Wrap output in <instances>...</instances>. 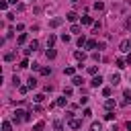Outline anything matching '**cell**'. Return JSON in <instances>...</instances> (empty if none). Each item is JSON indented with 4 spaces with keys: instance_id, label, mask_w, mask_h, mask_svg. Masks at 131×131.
Wrapping results in <instances>:
<instances>
[{
    "instance_id": "6da1fadb",
    "label": "cell",
    "mask_w": 131,
    "mask_h": 131,
    "mask_svg": "<svg viewBox=\"0 0 131 131\" xmlns=\"http://www.w3.org/2000/svg\"><path fill=\"white\" fill-rule=\"evenodd\" d=\"M12 119H14L16 123H20V121H29L31 117H29V113H25V111H14V115H12Z\"/></svg>"
},
{
    "instance_id": "7a4b0ae2",
    "label": "cell",
    "mask_w": 131,
    "mask_h": 131,
    "mask_svg": "<svg viewBox=\"0 0 131 131\" xmlns=\"http://www.w3.org/2000/svg\"><path fill=\"white\" fill-rule=\"evenodd\" d=\"M119 49L127 53V51L131 49V39H125V41H121V45H119Z\"/></svg>"
},
{
    "instance_id": "3957f363",
    "label": "cell",
    "mask_w": 131,
    "mask_h": 131,
    "mask_svg": "<svg viewBox=\"0 0 131 131\" xmlns=\"http://www.w3.org/2000/svg\"><path fill=\"white\" fill-rule=\"evenodd\" d=\"M100 84H102V78H100V76H94V78L90 80V86H92V88H98Z\"/></svg>"
},
{
    "instance_id": "277c9868",
    "label": "cell",
    "mask_w": 131,
    "mask_h": 131,
    "mask_svg": "<svg viewBox=\"0 0 131 131\" xmlns=\"http://www.w3.org/2000/svg\"><path fill=\"white\" fill-rule=\"evenodd\" d=\"M45 55H47V59H55V57H57V51H55L53 47H49V49L45 51Z\"/></svg>"
},
{
    "instance_id": "5b68a950",
    "label": "cell",
    "mask_w": 131,
    "mask_h": 131,
    "mask_svg": "<svg viewBox=\"0 0 131 131\" xmlns=\"http://www.w3.org/2000/svg\"><path fill=\"white\" fill-rule=\"evenodd\" d=\"M104 106H106L108 111H113V108L117 106V102H115V98H106V102H104Z\"/></svg>"
},
{
    "instance_id": "8992f818",
    "label": "cell",
    "mask_w": 131,
    "mask_h": 131,
    "mask_svg": "<svg viewBox=\"0 0 131 131\" xmlns=\"http://www.w3.org/2000/svg\"><path fill=\"white\" fill-rule=\"evenodd\" d=\"M70 127H72V129H80V127H82V121H80V119H72V121H70Z\"/></svg>"
},
{
    "instance_id": "52a82bcc",
    "label": "cell",
    "mask_w": 131,
    "mask_h": 131,
    "mask_svg": "<svg viewBox=\"0 0 131 131\" xmlns=\"http://www.w3.org/2000/svg\"><path fill=\"white\" fill-rule=\"evenodd\" d=\"M96 47H98V43H96L94 39H88V41H86V49H96Z\"/></svg>"
},
{
    "instance_id": "ba28073f",
    "label": "cell",
    "mask_w": 131,
    "mask_h": 131,
    "mask_svg": "<svg viewBox=\"0 0 131 131\" xmlns=\"http://www.w3.org/2000/svg\"><path fill=\"white\" fill-rule=\"evenodd\" d=\"M66 104H68V98H66V96H59V98L55 100V106H66Z\"/></svg>"
},
{
    "instance_id": "9c48e42d",
    "label": "cell",
    "mask_w": 131,
    "mask_h": 131,
    "mask_svg": "<svg viewBox=\"0 0 131 131\" xmlns=\"http://www.w3.org/2000/svg\"><path fill=\"white\" fill-rule=\"evenodd\" d=\"M55 41H57V37H55V35H49V39H47V49H49V47H53V45H55Z\"/></svg>"
},
{
    "instance_id": "30bf717a",
    "label": "cell",
    "mask_w": 131,
    "mask_h": 131,
    "mask_svg": "<svg viewBox=\"0 0 131 131\" xmlns=\"http://www.w3.org/2000/svg\"><path fill=\"white\" fill-rule=\"evenodd\" d=\"M74 57H76L78 61H84V59H86V53H84V51H76V53H74Z\"/></svg>"
},
{
    "instance_id": "8fae6325",
    "label": "cell",
    "mask_w": 131,
    "mask_h": 131,
    "mask_svg": "<svg viewBox=\"0 0 131 131\" xmlns=\"http://www.w3.org/2000/svg\"><path fill=\"white\" fill-rule=\"evenodd\" d=\"M27 86H29V88H31V90H33V88H35V86H37V78H33V76H31V78H29V80H27Z\"/></svg>"
},
{
    "instance_id": "7c38bea8",
    "label": "cell",
    "mask_w": 131,
    "mask_h": 131,
    "mask_svg": "<svg viewBox=\"0 0 131 131\" xmlns=\"http://www.w3.org/2000/svg\"><path fill=\"white\" fill-rule=\"evenodd\" d=\"M66 18H68L70 23H76V20H78V14H76V12H68V16H66Z\"/></svg>"
},
{
    "instance_id": "4fadbf2b",
    "label": "cell",
    "mask_w": 131,
    "mask_h": 131,
    "mask_svg": "<svg viewBox=\"0 0 131 131\" xmlns=\"http://www.w3.org/2000/svg\"><path fill=\"white\" fill-rule=\"evenodd\" d=\"M82 25H94V20H92V16H82Z\"/></svg>"
},
{
    "instance_id": "5bb4252c",
    "label": "cell",
    "mask_w": 131,
    "mask_h": 131,
    "mask_svg": "<svg viewBox=\"0 0 131 131\" xmlns=\"http://www.w3.org/2000/svg\"><path fill=\"white\" fill-rule=\"evenodd\" d=\"M111 82H113V84L117 86V84L121 82V74H113V76H111Z\"/></svg>"
},
{
    "instance_id": "9a60e30c",
    "label": "cell",
    "mask_w": 131,
    "mask_h": 131,
    "mask_svg": "<svg viewBox=\"0 0 131 131\" xmlns=\"http://www.w3.org/2000/svg\"><path fill=\"white\" fill-rule=\"evenodd\" d=\"M82 82H84V80H82L80 76H74V78H72V84H74V86H82Z\"/></svg>"
},
{
    "instance_id": "2e32d148",
    "label": "cell",
    "mask_w": 131,
    "mask_h": 131,
    "mask_svg": "<svg viewBox=\"0 0 131 131\" xmlns=\"http://www.w3.org/2000/svg\"><path fill=\"white\" fill-rule=\"evenodd\" d=\"M43 127H45V123H43V121H39V123H35V125H33V131H43Z\"/></svg>"
},
{
    "instance_id": "e0dca14e",
    "label": "cell",
    "mask_w": 131,
    "mask_h": 131,
    "mask_svg": "<svg viewBox=\"0 0 131 131\" xmlns=\"http://www.w3.org/2000/svg\"><path fill=\"white\" fill-rule=\"evenodd\" d=\"M2 131H12V125H10V121H2Z\"/></svg>"
},
{
    "instance_id": "ac0fdd59",
    "label": "cell",
    "mask_w": 131,
    "mask_h": 131,
    "mask_svg": "<svg viewBox=\"0 0 131 131\" xmlns=\"http://www.w3.org/2000/svg\"><path fill=\"white\" fill-rule=\"evenodd\" d=\"M90 131H102V125H100V123H96V121H94V123H92V125H90Z\"/></svg>"
},
{
    "instance_id": "d6986e66",
    "label": "cell",
    "mask_w": 131,
    "mask_h": 131,
    "mask_svg": "<svg viewBox=\"0 0 131 131\" xmlns=\"http://www.w3.org/2000/svg\"><path fill=\"white\" fill-rule=\"evenodd\" d=\"M61 23H63V18H53V20H51V23H49V25H51V27H53V29H55V27H59V25H61Z\"/></svg>"
},
{
    "instance_id": "ffe728a7",
    "label": "cell",
    "mask_w": 131,
    "mask_h": 131,
    "mask_svg": "<svg viewBox=\"0 0 131 131\" xmlns=\"http://www.w3.org/2000/svg\"><path fill=\"white\" fill-rule=\"evenodd\" d=\"M115 63H117V68H119V70H123V68H125V63H127V61H125V59H123V57H119V59H117V61H115Z\"/></svg>"
},
{
    "instance_id": "44dd1931",
    "label": "cell",
    "mask_w": 131,
    "mask_h": 131,
    "mask_svg": "<svg viewBox=\"0 0 131 131\" xmlns=\"http://www.w3.org/2000/svg\"><path fill=\"white\" fill-rule=\"evenodd\" d=\"M25 41H27V35H25V33H20V35H18V39H16V43H18V45H23Z\"/></svg>"
},
{
    "instance_id": "7402d4cb",
    "label": "cell",
    "mask_w": 131,
    "mask_h": 131,
    "mask_svg": "<svg viewBox=\"0 0 131 131\" xmlns=\"http://www.w3.org/2000/svg\"><path fill=\"white\" fill-rule=\"evenodd\" d=\"M86 41H88V39H86V37L82 35V37H80V39H78L76 43H78V47H84V45H86Z\"/></svg>"
},
{
    "instance_id": "603a6c76",
    "label": "cell",
    "mask_w": 131,
    "mask_h": 131,
    "mask_svg": "<svg viewBox=\"0 0 131 131\" xmlns=\"http://www.w3.org/2000/svg\"><path fill=\"white\" fill-rule=\"evenodd\" d=\"M63 74H66V76H72V78H74L76 70H74V68H66V70H63Z\"/></svg>"
},
{
    "instance_id": "cb8c5ba5",
    "label": "cell",
    "mask_w": 131,
    "mask_h": 131,
    "mask_svg": "<svg viewBox=\"0 0 131 131\" xmlns=\"http://www.w3.org/2000/svg\"><path fill=\"white\" fill-rule=\"evenodd\" d=\"M53 129H55V131H63V125H61V121H55V123H53Z\"/></svg>"
},
{
    "instance_id": "d4e9b609",
    "label": "cell",
    "mask_w": 131,
    "mask_h": 131,
    "mask_svg": "<svg viewBox=\"0 0 131 131\" xmlns=\"http://www.w3.org/2000/svg\"><path fill=\"white\" fill-rule=\"evenodd\" d=\"M39 72H41V76H49V74H51L49 68H39Z\"/></svg>"
},
{
    "instance_id": "484cf974",
    "label": "cell",
    "mask_w": 131,
    "mask_h": 131,
    "mask_svg": "<svg viewBox=\"0 0 131 131\" xmlns=\"http://www.w3.org/2000/svg\"><path fill=\"white\" fill-rule=\"evenodd\" d=\"M45 100V94H35V102L39 104V102H43Z\"/></svg>"
},
{
    "instance_id": "4316f807",
    "label": "cell",
    "mask_w": 131,
    "mask_h": 131,
    "mask_svg": "<svg viewBox=\"0 0 131 131\" xmlns=\"http://www.w3.org/2000/svg\"><path fill=\"white\" fill-rule=\"evenodd\" d=\"M37 47H39V43H37V41H31V43H29V49H31V51H35Z\"/></svg>"
},
{
    "instance_id": "83f0119b",
    "label": "cell",
    "mask_w": 131,
    "mask_h": 131,
    "mask_svg": "<svg viewBox=\"0 0 131 131\" xmlns=\"http://www.w3.org/2000/svg\"><path fill=\"white\" fill-rule=\"evenodd\" d=\"M96 72H98V68H96V66H90V68H88V74H92V76H96Z\"/></svg>"
},
{
    "instance_id": "f1b7e54d",
    "label": "cell",
    "mask_w": 131,
    "mask_h": 131,
    "mask_svg": "<svg viewBox=\"0 0 131 131\" xmlns=\"http://www.w3.org/2000/svg\"><path fill=\"white\" fill-rule=\"evenodd\" d=\"M104 119H106V121H113V119H115V113H113V111H108V113L104 115Z\"/></svg>"
},
{
    "instance_id": "f546056e",
    "label": "cell",
    "mask_w": 131,
    "mask_h": 131,
    "mask_svg": "<svg viewBox=\"0 0 131 131\" xmlns=\"http://www.w3.org/2000/svg\"><path fill=\"white\" fill-rule=\"evenodd\" d=\"M61 41H63V43H70V41H72V37H70V35H66V33H63V35H61Z\"/></svg>"
},
{
    "instance_id": "4dcf8cb0",
    "label": "cell",
    "mask_w": 131,
    "mask_h": 131,
    "mask_svg": "<svg viewBox=\"0 0 131 131\" xmlns=\"http://www.w3.org/2000/svg\"><path fill=\"white\" fill-rule=\"evenodd\" d=\"M18 68H23V70H27V68H29V59H23V61H20V66H18Z\"/></svg>"
},
{
    "instance_id": "1f68e13d",
    "label": "cell",
    "mask_w": 131,
    "mask_h": 131,
    "mask_svg": "<svg viewBox=\"0 0 131 131\" xmlns=\"http://www.w3.org/2000/svg\"><path fill=\"white\" fill-rule=\"evenodd\" d=\"M29 90H31V88H29V86H20V88H18V92H20V94H27V92H29Z\"/></svg>"
},
{
    "instance_id": "d6a6232c",
    "label": "cell",
    "mask_w": 131,
    "mask_h": 131,
    "mask_svg": "<svg viewBox=\"0 0 131 131\" xmlns=\"http://www.w3.org/2000/svg\"><path fill=\"white\" fill-rule=\"evenodd\" d=\"M123 96H125V98H131V88H125V90H123Z\"/></svg>"
},
{
    "instance_id": "836d02e7",
    "label": "cell",
    "mask_w": 131,
    "mask_h": 131,
    "mask_svg": "<svg viewBox=\"0 0 131 131\" xmlns=\"http://www.w3.org/2000/svg\"><path fill=\"white\" fill-rule=\"evenodd\" d=\"M94 8H96V10H102L104 4H102V2H94Z\"/></svg>"
},
{
    "instance_id": "e575fe53",
    "label": "cell",
    "mask_w": 131,
    "mask_h": 131,
    "mask_svg": "<svg viewBox=\"0 0 131 131\" xmlns=\"http://www.w3.org/2000/svg\"><path fill=\"white\" fill-rule=\"evenodd\" d=\"M4 59H6V61H12V59H14V53H6Z\"/></svg>"
},
{
    "instance_id": "d590c367",
    "label": "cell",
    "mask_w": 131,
    "mask_h": 131,
    "mask_svg": "<svg viewBox=\"0 0 131 131\" xmlns=\"http://www.w3.org/2000/svg\"><path fill=\"white\" fill-rule=\"evenodd\" d=\"M102 94H104L106 98H111V88H102Z\"/></svg>"
},
{
    "instance_id": "8d00e7d4",
    "label": "cell",
    "mask_w": 131,
    "mask_h": 131,
    "mask_svg": "<svg viewBox=\"0 0 131 131\" xmlns=\"http://www.w3.org/2000/svg\"><path fill=\"white\" fill-rule=\"evenodd\" d=\"M82 115H84V117H92V111H90V108H84Z\"/></svg>"
},
{
    "instance_id": "74e56055",
    "label": "cell",
    "mask_w": 131,
    "mask_h": 131,
    "mask_svg": "<svg viewBox=\"0 0 131 131\" xmlns=\"http://www.w3.org/2000/svg\"><path fill=\"white\" fill-rule=\"evenodd\" d=\"M70 31H72V33H80V27H78V25H72V29H70Z\"/></svg>"
},
{
    "instance_id": "f35d334b",
    "label": "cell",
    "mask_w": 131,
    "mask_h": 131,
    "mask_svg": "<svg viewBox=\"0 0 131 131\" xmlns=\"http://www.w3.org/2000/svg\"><path fill=\"white\" fill-rule=\"evenodd\" d=\"M0 8H2V10H6V8H8V0H6V2H0Z\"/></svg>"
},
{
    "instance_id": "ab89813d",
    "label": "cell",
    "mask_w": 131,
    "mask_h": 131,
    "mask_svg": "<svg viewBox=\"0 0 131 131\" xmlns=\"http://www.w3.org/2000/svg\"><path fill=\"white\" fill-rule=\"evenodd\" d=\"M63 96H72V88H66L63 90Z\"/></svg>"
},
{
    "instance_id": "60d3db41",
    "label": "cell",
    "mask_w": 131,
    "mask_h": 131,
    "mask_svg": "<svg viewBox=\"0 0 131 131\" xmlns=\"http://www.w3.org/2000/svg\"><path fill=\"white\" fill-rule=\"evenodd\" d=\"M121 104H123V106H129V104H131V98H125V100H123Z\"/></svg>"
},
{
    "instance_id": "b9f144b4",
    "label": "cell",
    "mask_w": 131,
    "mask_h": 131,
    "mask_svg": "<svg viewBox=\"0 0 131 131\" xmlns=\"http://www.w3.org/2000/svg\"><path fill=\"white\" fill-rule=\"evenodd\" d=\"M125 27H127V29H129V31H131V16H129V18H127V20H125Z\"/></svg>"
},
{
    "instance_id": "7bdbcfd3",
    "label": "cell",
    "mask_w": 131,
    "mask_h": 131,
    "mask_svg": "<svg viewBox=\"0 0 131 131\" xmlns=\"http://www.w3.org/2000/svg\"><path fill=\"white\" fill-rule=\"evenodd\" d=\"M125 61H127V63H129V66H131V53H129V55H127V57H125Z\"/></svg>"
},
{
    "instance_id": "ee69618b",
    "label": "cell",
    "mask_w": 131,
    "mask_h": 131,
    "mask_svg": "<svg viewBox=\"0 0 131 131\" xmlns=\"http://www.w3.org/2000/svg\"><path fill=\"white\" fill-rule=\"evenodd\" d=\"M125 127H127V129L131 131V121H127V125H125Z\"/></svg>"
},
{
    "instance_id": "f6af8a7d",
    "label": "cell",
    "mask_w": 131,
    "mask_h": 131,
    "mask_svg": "<svg viewBox=\"0 0 131 131\" xmlns=\"http://www.w3.org/2000/svg\"><path fill=\"white\" fill-rule=\"evenodd\" d=\"M16 2H18V0H8V4H16Z\"/></svg>"
},
{
    "instance_id": "bcb514c9",
    "label": "cell",
    "mask_w": 131,
    "mask_h": 131,
    "mask_svg": "<svg viewBox=\"0 0 131 131\" xmlns=\"http://www.w3.org/2000/svg\"><path fill=\"white\" fill-rule=\"evenodd\" d=\"M72 2H78V0H72Z\"/></svg>"
}]
</instances>
